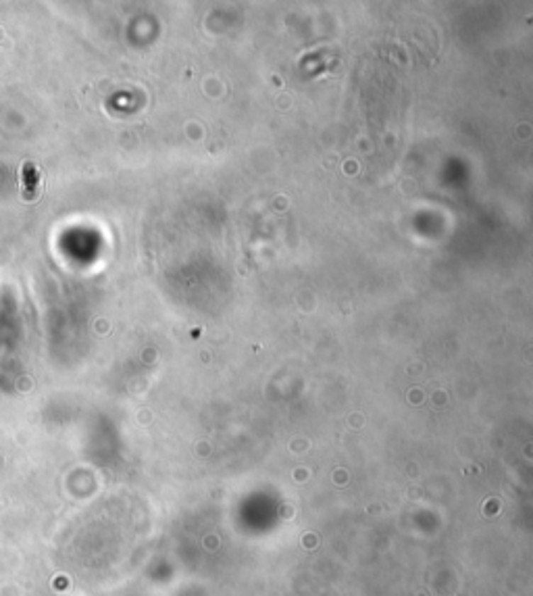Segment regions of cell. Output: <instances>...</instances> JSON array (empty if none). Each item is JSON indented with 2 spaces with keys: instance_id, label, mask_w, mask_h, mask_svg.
Instances as JSON below:
<instances>
[{
  "instance_id": "1",
  "label": "cell",
  "mask_w": 533,
  "mask_h": 596,
  "mask_svg": "<svg viewBox=\"0 0 533 596\" xmlns=\"http://www.w3.org/2000/svg\"><path fill=\"white\" fill-rule=\"evenodd\" d=\"M19 190L23 201L32 203L40 196L42 192V174L38 172V167L33 163H23L19 167Z\"/></svg>"
}]
</instances>
